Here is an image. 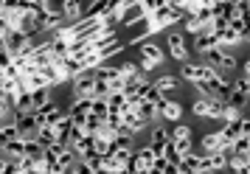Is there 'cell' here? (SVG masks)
I'll return each instance as SVG.
<instances>
[{"label":"cell","instance_id":"42","mask_svg":"<svg viewBox=\"0 0 250 174\" xmlns=\"http://www.w3.org/2000/svg\"><path fill=\"white\" fill-rule=\"evenodd\" d=\"M12 65H14V57L9 54V51H0V73H3L6 68H12Z\"/></svg>","mask_w":250,"mask_h":174},{"label":"cell","instance_id":"6","mask_svg":"<svg viewBox=\"0 0 250 174\" xmlns=\"http://www.w3.org/2000/svg\"><path fill=\"white\" fill-rule=\"evenodd\" d=\"M228 169V160L222 152L216 155H203L200 157V174H216V172H225Z\"/></svg>","mask_w":250,"mask_h":174},{"label":"cell","instance_id":"51","mask_svg":"<svg viewBox=\"0 0 250 174\" xmlns=\"http://www.w3.org/2000/svg\"><path fill=\"white\" fill-rule=\"evenodd\" d=\"M248 157H250V146H248Z\"/></svg>","mask_w":250,"mask_h":174},{"label":"cell","instance_id":"2","mask_svg":"<svg viewBox=\"0 0 250 174\" xmlns=\"http://www.w3.org/2000/svg\"><path fill=\"white\" fill-rule=\"evenodd\" d=\"M166 42H169V54L171 59H177L180 65H188L191 62V51H188V37L180 34V31H171L166 37Z\"/></svg>","mask_w":250,"mask_h":174},{"label":"cell","instance_id":"41","mask_svg":"<svg viewBox=\"0 0 250 174\" xmlns=\"http://www.w3.org/2000/svg\"><path fill=\"white\" fill-rule=\"evenodd\" d=\"M239 138H248L250 140V116H245L239 121Z\"/></svg>","mask_w":250,"mask_h":174},{"label":"cell","instance_id":"44","mask_svg":"<svg viewBox=\"0 0 250 174\" xmlns=\"http://www.w3.org/2000/svg\"><path fill=\"white\" fill-rule=\"evenodd\" d=\"M248 146H250L248 138H239L236 143H233V149H236V152H248Z\"/></svg>","mask_w":250,"mask_h":174},{"label":"cell","instance_id":"3","mask_svg":"<svg viewBox=\"0 0 250 174\" xmlns=\"http://www.w3.org/2000/svg\"><path fill=\"white\" fill-rule=\"evenodd\" d=\"M219 73L216 70H211L208 65H194V62H188V65H183L180 68V79H186V81H214Z\"/></svg>","mask_w":250,"mask_h":174},{"label":"cell","instance_id":"47","mask_svg":"<svg viewBox=\"0 0 250 174\" xmlns=\"http://www.w3.org/2000/svg\"><path fill=\"white\" fill-rule=\"evenodd\" d=\"M3 169H6V157H0V174H3Z\"/></svg>","mask_w":250,"mask_h":174},{"label":"cell","instance_id":"28","mask_svg":"<svg viewBox=\"0 0 250 174\" xmlns=\"http://www.w3.org/2000/svg\"><path fill=\"white\" fill-rule=\"evenodd\" d=\"M191 113H194L197 118H208V116H211V101L197 96V98L191 101Z\"/></svg>","mask_w":250,"mask_h":174},{"label":"cell","instance_id":"38","mask_svg":"<svg viewBox=\"0 0 250 174\" xmlns=\"http://www.w3.org/2000/svg\"><path fill=\"white\" fill-rule=\"evenodd\" d=\"M0 132H3V138H6V140H23L14 124H6V127H0Z\"/></svg>","mask_w":250,"mask_h":174},{"label":"cell","instance_id":"48","mask_svg":"<svg viewBox=\"0 0 250 174\" xmlns=\"http://www.w3.org/2000/svg\"><path fill=\"white\" fill-rule=\"evenodd\" d=\"M93 174H110V172H104V169H99V172H93Z\"/></svg>","mask_w":250,"mask_h":174},{"label":"cell","instance_id":"11","mask_svg":"<svg viewBox=\"0 0 250 174\" xmlns=\"http://www.w3.org/2000/svg\"><path fill=\"white\" fill-rule=\"evenodd\" d=\"M141 48V59H149V62H155V65H160V62H166V54H163V48L158 45V42H144V45H138Z\"/></svg>","mask_w":250,"mask_h":174},{"label":"cell","instance_id":"14","mask_svg":"<svg viewBox=\"0 0 250 174\" xmlns=\"http://www.w3.org/2000/svg\"><path fill=\"white\" fill-rule=\"evenodd\" d=\"M70 129H73V121H70V116L65 113V118L59 121L57 127H54V132H57V143L59 146H70Z\"/></svg>","mask_w":250,"mask_h":174},{"label":"cell","instance_id":"30","mask_svg":"<svg viewBox=\"0 0 250 174\" xmlns=\"http://www.w3.org/2000/svg\"><path fill=\"white\" fill-rule=\"evenodd\" d=\"M169 138H171V143L186 140V138H194V135H191V127H186V124H174V127L169 129Z\"/></svg>","mask_w":250,"mask_h":174},{"label":"cell","instance_id":"50","mask_svg":"<svg viewBox=\"0 0 250 174\" xmlns=\"http://www.w3.org/2000/svg\"><path fill=\"white\" fill-rule=\"evenodd\" d=\"M245 42H250V31H248V39H245Z\"/></svg>","mask_w":250,"mask_h":174},{"label":"cell","instance_id":"37","mask_svg":"<svg viewBox=\"0 0 250 174\" xmlns=\"http://www.w3.org/2000/svg\"><path fill=\"white\" fill-rule=\"evenodd\" d=\"M102 157H104V155H96V152H93L90 157H84L82 163H87V166H90L93 172H99V169H104V160H102Z\"/></svg>","mask_w":250,"mask_h":174},{"label":"cell","instance_id":"31","mask_svg":"<svg viewBox=\"0 0 250 174\" xmlns=\"http://www.w3.org/2000/svg\"><path fill=\"white\" fill-rule=\"evenodd\" d=\"M230 70H239V59L233 51H225L222 57V65H219V73H230Z\"/></svg>","mask_w":250,"mask_h":174},{"label":"cell","instance_id":"32","mask_svg":"<svg viewBox=\"0 0 250 174\" xmlns=\"http://www.w3.org/2000/svg\"><path fill=\"white\" fill-rule=\"evenodd\" d=\"M228 107H233V110H245V104H248V96L245 93H239V90H233V93L228 96Z\"/></svg>","mask_w":250,"mask_h":174},{"label":"cell","instance_id":"36","mask_svg":"<svg viewBox=\"0 0 250 174\" xmlns=\"http://www.w3.org/2000/svg\"><path fill=\"white\" fill-rule=\"evenodd\" d=\"M174 149L180 152V157H186V155H194V138L177 140V143H174Z\"/></svg>","mask_w":250,"mask_h":174},{"label":"cell","instance_id":"29","mask_svg":"<svg viewBox=\"0 0 250 174\" xmlns=\"http://www.w3.org/2000/svg\"><path fill=\"white\" fill-rule=\"evenodd\" d=\"M135 157L138 160H141V166H144V169H152V163H155V152H152V146H138L135 149Z\"/></svg>","mask_w":250,"mask_h":174},{"label":"cell","instance_id":"10","mask_svg":"<svg viewBox=\"0 0 250 174\" xmlns=\"http://www.w3.org/2000/svg\"><path fill=\"white\" fill-rule=\"evenodd\" d=\"M211 3H214V0H200V9H197V14L191 17L194 23H197V28H200V31H203L205 25L214 23V9H211Z\"/></svg>","mask_w":250,"mask_h":174},{"label":"cell","instance_id":"23","mask_svg":"<svg viewBox=\"0 0 250 174\" xmlns=\"http://www.w3.org/2000/svg\"><path fill=\"white\" fill-rule=\"evenodd\" d=\"M169 127H155L152 129V138H149V143L155 146V149H163L166 143H169Z\"/></svg>","mask_w":250,"mask_h":174},{"label":"cell","instance_id":"16","mask_svg":"<svg viewBox=\"0 0 250 174\" xmlns=\"http://www.w3.org/2000/svg\"><path fill=\"white\" fill-rule=\"evenodd\" d=\"M211 9H214V17H225V20L236 17V3L233 0H214Z\"/></svg>","mask_w":250,"mask_h":174},{"label":"cell","instance_id":"15","mask_svg":"<svg viewBox=\"0 0 250 174\" xmlns=\"http://www.w3.org/2000/svg\"><path fill=\"white\" fill-rule=\"evenodd\" d=\"M121 118H124V127H126V132H132V135H141L144 129H146V124L138 118V113L135 110H124L121 113Z\"/></svg>","mask_w":250,"mask_h":174},{"label":"cell","instance_id":"24","mask_svg":"<svg viewBox=\"0 0 250 174\" xmlns=\"http://www.w3.org/2000/svg\"><path fill=\"white\" fill-rule=\"evenodd\" d=\"M79 62H82V70H96V68L104 65V57L99 54V51H90V54H84Z\"/></svg>","mask_w":250,"mask_h":174},{"label":"cell","instance_id":"34","mask_svg":"<svg viewBox=\"0 0 250 174\" xmlns=\"http://www.w3.org/2000/svg\"><path fill=\"white\" fill-rule=\"evenodd\" d=\"M93 79H96V76H93ZM107 96H110V84L96 79V84H93V98H104V101H107Z\"/></svg>","mask_w":250,"mask_h":174},{"label":"cell","instance_id":"18","mask_svg":"<svg viewBox=\"0 0 250 174\" xmlns=\"http://www.w3.org/2000/svg\"><path fill=\"white\" fill-rule=\"evenodd\" d=\"M138 118H141V121H144V124H152V121H158V110H155V104H149L146 98H144V101H141V104H138Z\"/></svg>","mask_w":250,"mask_h":174},{"label":"cell","instance_id":"7","mask_svg":"<svg viewBox=\"0 0 250 174\" xmlns=\"http://www.w3.org/2000/svg\"><path fill=\"white\" fill-rule=\"evenodd\" d=\"M144 20H146V12H144V6H141V0H138V3H129V6H126L124 17H121V25L132 28V25H141Z\"/></svg>","mask_w":250,"mask_h":174},{"label":"cell","instance_id":"4","mask_svg":"<svg viewBox=\"0 0 250 174\" xmlns=\"http://www.w3.org/2000/svg\"><path fill=\"white\" fill-rule=\"evenodd\" d=\"M93 84H96L93 70H84L82 76H76V79L70 81V96L73 98H93Z\"/></svg>","mask_w":250,"mask_h":174},{"label":"cell","instance_id":"39","mask_svg":"<svg viewBox=\"0 0 250 174\" xmlns=\"http://www.w3.org/2000/svg\"><path fill=\"white\" fill-rule=\"evenodd\" d=\"M132 155H135V152H124V149H118V152H115V163H118V166H121V169L126 172V163H129V157H132Z\"/></svg>","mask_w":250,"mask_h":174},{"label":"cell","instance_id":"20","mask_svg":"<svg viewBox=\"0 0 250 174\" xmlns=\"http://www.w3.org/2000/svg\"><path fill=\"white\" fill-rule=\"evenodd\" d=\"M222 57H225V51H222V48H211V51H205V54H203V59H205L203 65H208L211 70H216V73H219Z\"/></svg>","mask_w":250,"mask_h":174},{"label":"cell","instance_id":"19","mask_svg":"<svg viewBox=\"0 0 250 174\" xmlns=\"http://www.w3.org/2000/svg\"><path fill=\"white\" fill-rule=\"evenodd\" d=\"M200 149H203V155H216V152L222 149V143H219V135H216V132H208V135L200 140Z\"/></svg>","mask_w":250,"mask_h":174},{"label":"cell","instance_id":"27","mask_svg":"<svg viewBox=\"0 0 250 174\" xmlns=\"http://www.w3.org/2000/svg\"><path fill=\"white\" fill-rule=\"evenodd\" d=\"M107 110H110V113H124L126 110V96L124 93H110L107 96Z\"/></svg>","mask_w":250,"mask_h":174},{"label":"cell","instance_id":"26","mask_svg":"<svg viewBox=\"0 0 250 174\" xmlns=\"http://www.w3.org/2000/svg\"><path fill=\"white\" fill-rule=\"evenodd\" d=\"M200 157H203V155H186V157L180 160V166H177V169H180L183 174H194V172H200Z\"/></svg>","mask_w":250,"mask_h":174},{"label":"cell","instance_id":"45","mask_svg":"<svg viewBox=\"0 0 250 174\" xmlns=\"http://www.w3.org/2000/svg\"><path fill=\"white\" fill-rule=\"evenodd\" d=\"M76 174H93V169H90V166H87V163H76Z\"/></svg>","mask_w":250,"mask_h":174},{"label":"cell","instance_id":"49","mask_svg":"<svg viewBox=\"0 0 250 174\" xmlns=\"http://www.w3.org/2000/svg\"><path fill=\"white\" fill-rule=\"evenodd\" d=\"M135 174H149V169H144V172H135Z\"/></svg>","mask_w":250,"mask_h":174},{"label":"cell","instance_id":"5","mask_svg":"<svg viewBox=\"0 0 250 174\" xmlns=\"http://www.w3.org/2000/svg\"><path fill=\"white\" fill-rule=\"evenodd\" d=\"M14 127H17V132H20V138H23V140H34L37 132H40V124H37L34 113H25V116H20L17 121H14Z\"/></svg>","mask_w":250,"mask_h":174},{"label":"cell","instance_id":"8","mask_svg":"<svg viewBox=\"0 0 250 174\" xmlns=\"http://www.w3.org/2000/svg\"><path fill=\"white\" fill-rule=\"evenodd\" d=\"M25 48H28V37L23 31H12V34L6 37V51L12 54V57H23Z\"/></svg>","mask_w":250,"mask_h":174},{"label":"cell","instance_id":"12","mask_svg":"<svg viewBox=\"0 0 250 174\" xmlns=\"http://www.w3.org/2000/svg\"><path fill=\"white\" fill-rule=\"evenodd\" d=\"M152 84H155L163 96H166V93H174V90L180 87V76H174V73H163V76H158Z\"/></svg>","mask_w":250,"mask_h":174},{"label":"cell","instance_id":"25","mask_svg":"<svg viewBox=\"0 0 250 174\" xmlns=\"http://www.w3.org/2000/svg\"><path fill=\"white\" fill-rule=\"evenodd\" d=\"M34 140L40 143V146H42V149H51V146L57 143V132H54L51 127H42L40 132H37V138H34Z\"/></svg>","mask_w":250,"mask_h":174},{"label":"cell","instance_id":"40","mask_svg":"<svg viewBox=\"0 0 250 174\" xmlns=\"http://www.w3.org/2000/svg\"><path fill=\"white\" fill-rule=\"evenodd\" d=\"M236 90L250 98V76H239V79H236Z\"/></svg>","mask_w":250,"mask_h":174},{"label":"cell","instance_id":"9","mask_svg":"<svg viewBox=\"0 0 250 174\" xmlns=\"http://www.w3.org/2000/svg\"><path fill=\"white\" fill-rule=\"evenodd\" d=\"M158 118L169 121V124H180V118H183V104H180V101H169V98H166V104L158 110Z\"/></svg>","mask_w":250,"mask_h":174},{"label":"cell","instance_id":"33","mask_svg":"<svg viewBox=\"0 0 250 174\" xmlns=\"http://www.w3.org/2000/svg\"><path fill=\"white\" fill-rule=\"evenodd\" d=\"M163 157H166V163H171V166H180V160H183L180 152L174 149V143H171V140L163 146Z\"/></svg>","mask_w":250,"mask_h":174},{"label":"cell","instance_id":"1","mask_svg":"<svg viewBox=\"0 0 250 174\" xmlns=\"http://www.w3.org/2000/svg\"><path fill=\"white\" fill-rule=\"evenodd\" d=\"M180 20H186V14H180L177 9H174V3H169V0H166L158 12L149 14L141 25H144V34L152 37V34H158V31H163V28H169V25L180 23Z\"/></svg>","mask_w":250,"mask_h":174},{"label":"cell","instance_id":"22","mask_svg":"<svg viewBox=\"0 0 250 174\" xmlns=\"http://www.w3.org/2000/svg\"><path fill=\"white\" fill-rule=\"evenodd\" d=\"M51 101H54L51 87H45V90H31V104H34V110H42V107L51 104Z\"/></svg>","mask_w":250,"mask_h":174},{"label":"cell","instance_id":"43","mask_svg":"<svg viewBox=\"0 0 250 174\" xmlns=\"http://www.w3.org/2000/svg\"><path fill=\"white\" fill-rule=\"evenodd\" d=\"M9 34H12V25H9L6 17H0V39H6Z\"/></svg>","mask_w":250,"mask_h":174},{"label":"cell","instance_id":"35","mask_svg":"<svg viewBox=\"0 0 250 174\" xmlns=\"http://www.w3.org/2000/svg\"><path fill=\"white\" fill-rule=\"evenodd\" d=\"M90 113L107 121V116H110V110H107V101H104V98H93V110H90Z\"/></svg>","mask_w":250,"mask_h":174},{"label":"cell","instance_id":"17","mask_svg":"<svg viewBox=\"0 0 250 174\" xmlns=\"http://www.w3.org/2000/svg\"><path fill=\"white\" fill-rule=\"evenodd\" d=\"M62 12H65V17H68L70 23H76L84 14V6H82L79 0H62Z\"/></svg>","mask_w":250,"mask_h":174},{"label":"cell","instance_id":"21","mask_svg":"<svg viewBox=\"0 0 250 174\" xmlns=\"http://www.w3.org/2000/svg\"><path fill=\"white\" fill-rule=\"evenodd\" d=\"M42 79L51 84V87H57V84H65V76H62V70H57L54 65H48V68H42V70H37Z\"/></svg>","mask_w":250,"mask_h":174},{"label":"cell","instance_id":"46","mask_svg":"<svg viewBox=\"0 0 250 174\" xmlns=\"http://www.w3.org/2000/svg\"><path fill=\"white\" fill-rule=\"evenodd\" d=\"M23 174H42V169H28V172H23Z\"/></svg>","mask_w":250,"mask_h":174},{"label":"cell","instance_id":"13","mask_svg":"<svg viewBox=\"0 0 250 174\" xmlns=\"http://www.w3.org/2000/svg\"><path fill=\"white\" fill-rule=\"evenodd\" d=\"M3 157H6V160L20 163L25 157V140H9V143L3 146Z\"/></svg>","mask_w":250,"mask_h":174}]
</instances>
